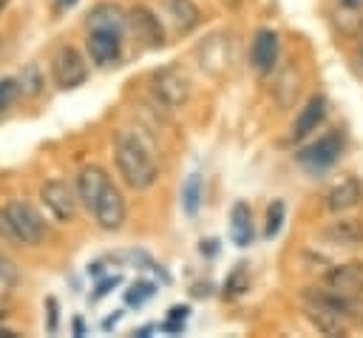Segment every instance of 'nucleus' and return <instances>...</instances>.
<instances>
[{
	"label": "nucleus",
	"mask_w": 363,
	"mask_h": 338,
	"mask_svg": "<svg viewBox=\"0 0 363 338\" xmlns=\"http://www.w3.org/2000/svg\"><path fill=\"white\" fill-rule=\"evenodd\" d=\"M85 48H88L91 62H96L99 68L116 65L119 57H122V34H116V31H102V28H91V31H88V40H85Z\"/></svg>",
	"instance_id": "nucleus-8"
},
{
	"label": "nucleus",
	"mask_w": 363,
	"mask_h": 338,
	"mask_svg": "<svg viewBox=\"0 0 363 338\" xmlns=\"http://www.w3.org/2000/svg\"><path fill=\"white\" fill-rule=\"evenodd\" d=\"M303 312H306V318L312 321V327L318 332H323V335H346V324H343L340 315L326 312V310H315V307H303Z\"/></svg>",
	"instance_id": "nucleus-20"
},
{
	"label": "nucleus",
	"mask_w": 363,
	"mask_h": 338,
	"mask_svg": "<svg viewBox=\"0 0 363 338\" xmlns=\"http://www.w3.org/2000/svg\"><path fill=\"white\" fill-rule=\"evenodd\" d=\"M230 236L238 247H250L255 233H252V210L244 202H235L230 210Z\"/></svg>",
	"instance_id": "nucleus-18"
},
{
	"label": "nucleus",
	"mask_w": 363,
	"mask_h": 338,
	"mask_svg": "<svg viewBox=\"0 0 363 338\" xmlns=\"http://www.w3.org/2000/svg\"><path fill=\"white\" fill-rule=\"evenodd\" d=\"M14 94H17V80H0V111L9 108Z\"/></svg>",
	"instance_id": "nucleus-27"
},
{
	"label": "nucleus",
	"mask_w": 363,
	"mask_h": 338,
	"mask_svg": "<svg viewBox=\"0 0 363 338\" xmlns=\"http://www.w3.org/2000/svg\"><path fill=\"white\" fill-rule=\"evenodd\" d=\"M278 48H281V40H278V31L272 28H258L255 37H252V45H250V65L255 74H269L278 62Z\"/></svg>",
	"instance_id": "nucleus-10"
},
{
	"label": "nucleus",
	"mask_w": 363,
	"mask_h": 338,
	"mask_svg": "<svg viewBox=\"0 0 363 338\" xmlns=\"http://www.w3.org/2000/svg\"><path fill=\"white\" fill-rule=\"evenodd\" d=\"M187 312H190V307H170V318L173 321H184Z\"/></svg>",
	"instance_id": "nucleus-31"
},
{
	"label": "nucleus",
	"mask_w": 363,
	"mask_h": 338,
	"mask_svg": "<svg viewBox=\"0 0 363 338\" xmlns=\"http://www.w3.org/2000/svg\"><path fill=\"white\" fill-rule=\"evenodd\" d=\"M122 284V276H108V278H102L99 284H96V290L91 293V301H99V298H105L113 287H119Z\"/></svg>",
	"instance_id": "nucleus-26"
},
{
	"label": "nucleus",
	"mask_w": 363,
	"mask_h": 338,
	"mask_svg": "<svg viewBox=\"0 0 363 338\" xmlns=\"http://www.w3.org/2000/svg\"><path fill=\"white\" fill-rule=\"evenodd\" d=\"M128 26H133L136 37L145 40L150 48H159L164 45V28L159 23V17L147 9V6H133L130 14H128Z\"/></svg>",
	"instance_id": "nucleus-12"
},
{
	"label": "nucleus",
	"mask_w": 363,
	"mask_h": 338,
	"mask_svg": "<svg viewBox=\"0 0 363 338\" xmlns=\"http://www.w3.org/2000/svg\"><path fill=\"white\" fill-rule=\"evenodd\" d=\"M363 199V187L357 179H340L329 193H326V207L332 213H343V210H352L357 202Z\"/></svg>",
	"instance_id": "nucleus-17"
},
{
	"label": "nucleus",
	"mask_w": 363,
	"mask_h": 338,
	"mask_svg": "<svg viewBox=\"0 0 363 338\" xmlns=\"http://www.w3.org/2000/svg\"><path fill=\"white\" fill-rule=\"evenodd\" d=\"M340 151H343V139H340V133L332 131V133L320 136L318 142L306 145L303 151H298V162L303 168H309V170H323V168H329V165L337 162Z\"/></svg>",
	"instance_id": "nucleus-7"
},
{
	"label": "nucleus",
	"mask_w": 363,
	"mask_h": 338,
	"mask_svg": "<svg viewBox=\"0 0 363 338\" xmlns=\"http://www.w3.org/2000/svg\"><path fill=\"white\" fill-rule=\"evenodd\" d=\"M88 273H91V276H102V264H99V261H96V264H91V267H88Z\"/></svg>",
	"instance_id": "nucleus-34"
},
{
	"label": "nucleus",
	"mask_w": 363,
	"mask_h": 338,
	"mask_svg": "<svg viewBox=\"0 0 363 338\" xmlns=\"http://www.w3.org/2000/svg\"><path fill=\"white\" fill-rule=\"evenodd\" d=\"M247 290H250V270H247V264H235L224 281V298H238Z\"/></svg>",
	"instance_id": "nucleus-22"
},
{
	"label": "nucleus",
	"mask_w": 363,
	"mask_h": 338,
	"mask_svg": "<svg viewBox=\"0 0 363 338\" xmlns=\"http://www.w3.org/2000/svg\"><path fill=\"white\" fill-rule=\"evenodd\" d=\"M45 310H48V332H57L60 329V307H57V298H45Z\"/></svg>",
	"instance_id": "nucleus-28"
},
{
	"label": "nucleus",
	"mask_w": 363,
	"mask_h": 338,
	"mask_svg": "<svg viewBox=\"0 0 363 338\" xmlns=\"http://www.w3.org/2000/svg\"><path fill=\"white\" fill-rule=\"evenodd\" d=\"M182 207L187 216L199 213V207H201V176L199 173H190L187 182L182 185Z\"/></svg>",
	"instance_id": "nucleus-21"
},
{
	"label": "nucleus",
	"mask_w": 363,
	"mask_h": 338,
	"mask_svg": "<svg viewBox=\"0 0 363 338\" xmlns=\"http://www.w3.org/2000/svg\"><path fill=\"white\" fill-rule=\"evenodd\" d=\"M113 159H116V170L122 176V182L130 190H147L156 185L159 179V168L153 162V156L147 153V148L142 145L139 136H133L130 131H119L113 139Z\"/></svg>",
	"instance_id": "nucleus-1"
},
{
	"label": "nucleus",
	"mask_w": 363,
	"mask_h": 338,
	"mask_svg": "<svg viewBox=\"0 0 363 338\" xmlns=\"http://www.w3.org/2000/svg\"><path fill=\"white\" fill-rule=\"evenodd\" d=\"M164 9L170 14L176 31H182V34H190L201 23V11L193 0H164Z\"/></svg>",
	"instance_id": "nucleus-19"
},
{
	"label": "nucleus",
	"mask_w": 363,
	"mask_h": 338,
	"mask_svg": "<svg viewBox=\"0 0 363 338\" xmlns=\"http://www.w3.org/2000/svg\"><path fill=\"white\" fill-rule=\"evenodd\" d=\"M153 293H156L153 281H136V284H130V290H125V304L128 307H142L147 298H153Z\"/></svg>",
	"instance_id": "nucleus-25"
},
{
	"label": "nucleus",
	"mask_w": 363,
	"mask_h": 338,
	"mask_svg": "<svg viewBox=\"0 0 363 338\" xmlns=\"http://www.w3.org/2000/svg\"><path fill=\"white\" fill-rule=\"evenodd\" d=\"M40 202L48 210V216L60 224H68L77 219V207H79V196L77 187H71L62 179H48L40 187Z\"/></svg>",
	"instance_id": "nucleus-4"
},
{
	"label": "nucleus",
	"mask_w": 363,
	"mask_h": 338,
	"mask_svg": "<svg viewBox=\"0 0 363 338\" xmlns=\"http://www.w3.org/2000/svg\"><path fill=\"white\" fill-rule=\"evenodd\" d=\"M119 318H122V312H119V310H116V312H113V315H108V318H105V321H102V329H111V327H113V324H116V321H119Z\"/></svg>",
	"instance_id": "nucleus-32"
},
{
	"label": "nucleus",
	"mask_w": 363,
	"mask_h": 338,
	"mask_svg": "<svg viewBox=\"0 0 363 338\" xmlns=\"http://www.w3.org/2000/svg\"><path fill=\"white\" fill-rule=\"evenodd\" d=\"M6 3H9V0H0V9H3V6H6Z\"/></svg>",
	"instance_id": "nucleus-38"
},
{
	"label": "nucleus",
	"mask_w": 363,
	"mask_h": 338,
	"mask_svg": "<svg viewBox=\"0 0 363 338\" xmlns=\"http://www.w3.org/2000/svg\"><path fill=\"white\" fill-rule=\"evenodd\" d=\"M323 284L329 290H337L343 295H360L363 293V261H349V264H335L323 276Z\"/></svg>",
	"instance_id": "nucleus-11"
},
{
	"label": "nucleus",
	"mask_w": 363,
	"mask_h": 338,
	"mask_svg": "<svg viewBox=\"0 0 363 338\" xmlns=\"http://www.w3.org/2000/svg\"><path fill=\"white\" fill-rule=\"evenodd\" d=\"M17 91L28 94V97H37L43 91V77H40V68L37 65H26L23 74L17 77Z\"/></svg>",
	"instance_id": "nucleus-23"
},
{
	"label": "nucleus",
	"mask_w": 363,
	"mask_h": 338,
	"mask_svg": "<svg viewBox=\"0 0 363 338\" xmlns=\"http://www.w3.org/2000/svg\"><path fill=\"white\" fill-rule=\"evenodd\" d=\"M91 213H94V222H96L102 230H119V227L125 224V219H128L125 196L119 193V187H116L113 182H108V185L99 190V196H96Z\"/></svg>",
	"instance_id": "nucleus-6"
},
{
	"label": "nucleus",
	"mask_w": 363,
	"mask_h": 338,
	"mask_svg": "<svg viewBox=\"0 0 363 338\" xmlns=\"http://www.w3.org/2000/svg\"><path fill=\"white\" fill-rule=\"evenodd\" d=\"M85 23H88V31L91 28H102V31L122 34L128 28V11L122 6H116V3H99V6H94L88 11Z\"/></svg>",
	"instance_id": "nucleus-14"
},
{
	"label": "nucleus",
	"mask_w": 363,
	"mask_h": 338,
	"mask_svg": "<svg viewBox=\"0 0 363 338\" xmlns=\"http://www.w3.org/2000/svg\"><path fill=\"white\" fill-rule=\"evenodd\" d=\"M51 80L57 88L71 91L88 80V62L74 45H60L51 57Z\"/></svg>",
	"instance_id": "nucleus-5"
},
{
	"label": "nucleus",
	"mask_w": 363,
	"mask_h": 338,
	"mask_svg": "<svg viewBox=\"0 0 363 338\" xmlns=\"http://www.w3.org/2000/svg\"><path fill=\"white\" fill-rule=\"evenodd\" d=\"M301 301H303V307L326 310V312H335V315H340V318H352V315L357 312V304H354L352 295H343V293L329 290V287H323V290L309 287V290H303Z\"/></svg>",
	"instance_id": "nucleus-9"
},
{
	"label": "nucleus",
	"mask_w": 363,
	"mask_h": 338,
	"mask_svg": "<svg viewBox=\"0 0 363 338\" xmlns=\"http://www.w3.org/2000/svg\"><path fill=\"white\" fill-rule=\"evenodd\" d=\"M284 216H286V205H284L281 199H275V202L267 207V224H264V236H267V239H275V236L281 233Z\"/></svg>",
	"instance_id": "nucleus-24"
},
{
	"label": "nucleus",
	"mask_w": 363,
	"mask_h": 338,
	"mask_svg": "<svg viewBox=\"0 0 363 338\" xmlns=\"http://www.w3.org/2000/svg\"><path fill=\"white\" fill-rule=\"evenodd\" d=\"M74 3H77V0H60V6H62V9H71Z\"/></svg>",
	"instance_id": "nucleus-35"
},
{
	"label": "nucleus",
	"mask_w": 363,
	"mask_h": 338,
	"mask_svg": "<svg viewBox=\"0 0 363 338\" xmlns=\"http://www.w3.org/2000/svg\"><path fill=\"white\" fill-rule=\"evenodd\" d=\"M0 335H3V338H11L14 332H11V329H0Z\"/></svg>",
	"instance_id": "nucleus-36"
},
{
	"label": "nucleus",
	"mask_w": 363,
	"mask_h": 338,
	"mask_svg": "<svg viewBox=\"0 0 363 338\" xmlns=\"http://www.w3.org/2000/svg\"><path fill=\"white\" fill-rule=\"evenodd\" d=\"M111 182V176L99 168V165H85L79 173H77V196H79V202L91 210L94 207V202H96V196H99V190L105 187Z\"/></svg>",
	"instance_id": "nucleus-15"
},
{
	"label": "nucleus",
	"mask_w": 363,
	"mask_h": 338,
	"mask_svg": "<svg viewBox=\"0 0 363 338\" xmlns=\"http://www.w3.org/2000/svg\"><path fill=\"white\" fill-rule=\"evenodd\" d=\"M85 332V324H82V318H74V335H82Z\"/></svg>",
	"instance_id": "nucleus-33"
},
{
	"label": "nucleus",
	"mask_w": 363,
	"mask_h": 338,
	"mask_svg": "<svg viewBox=\"0 0 363 338\" xmlns=\"http://www.w3.org/2000/svg\"><path fill=\"white\" fill-rule=\"evenodd\" d=\"M0 224L23 244L28 247H37L43 239H45V224L40 219V213L23 202V199H11L3 205V213H0Z\"/></svg>",
	"instance_id": "nucleus-2"
},
{
	"label": "nucleus",
	"mask_w": 363,
	"mask_h": 338,
	"mask_svg": "<svg viewBox=\"0 0 363 338\" xmlns=\"http://www.w3.org/2000/svg\"><path fill=\"white\" fill-rule=\"evenodd\" d=\"M14 278H17V267L6 256H0V284H11Z\"/></svg>",
	"instance_id": "nucleus-29"
},
{
	"label": "nucleus",
	"mask_w": 363,
	"mask_h": 338,
	"mask_svg": "<svg viewBox=\"0 0 363 338\" xmlns=\"http://www.w3.org/2000/svg\"><path fill=\"white\" fill-rule=\"evenodd\" d=\"M343 3H346V6H360L363 0H343Z\"/></svg>",
	"instance_id": "nucleus-37"
},
{
	"label": "nucleus",
	"mask_w": 363,
	"mask_h": 338,
	"mask_svg": "<svg viewBox=\"0 0 363 338\" xmlns=\"http://www.w3.org/2000/svg\"><path fill=\"white\" fill-rule=\"evenodd\" d=\"M323 116H326V99L323 97H309L306 99V105L301 108V114L295 116V122H292V139H303V136H309L312 131H318V125L323 122Z\"/></svg>",
	"instance_id": "nucleus-16"
},
{
	"label": "nucleus",
	"mask_w": 363,
	"mask_h": 338,
	"mask_svg": "<svg viewBox=\"0 0 363 338\" xmlns=\"http://www.w3.org/2000/svg\"><path fill=\"white\" fill-rule=\"evenodd\" d=\"M150 91L159 105H164L167 111H176L190 102L193 85H190V77L179 65H162L150 74Z\"/></svg>",
	"instance_id": "nucleus-3"
},
{
	"label": "nucleus",
	"mask_w": 363,
	"mask_h": 338,
	"mask_svg": "<svg viewBox=\"0 0 363 338\" xmlns=\"http://www.w3.org/2000/svg\"><path fill=\"white\" fill-rule=\"evenodd\" d=\"M159 329H164V332H182L184 329V321H164V324H159Z\"/></svg>",
	"instance_id": "nucleus-30"
},
{
	"label": "nucleus",
	"mask_w": 363,
	"mask_h": 338,
	"mask_svg": "<svg viewBox=\"0 0 363 338\" xmlns=\"http://www.w3.org/2000/svg\"><path fill=\"white\" fill-rule=\"evenodd\" d=\"M320 239L332 247H360L363 244V222L360 219H337L320 230Z\"/></svg>",
	"instance_id": "nucleus-13"
}]
</instances>
